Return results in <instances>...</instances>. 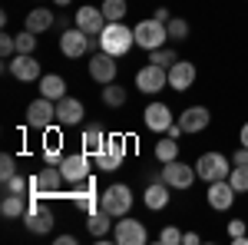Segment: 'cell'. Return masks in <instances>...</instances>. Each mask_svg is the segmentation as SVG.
Listing matches in <instances>:
<instances>
[{
    "instance_id": "obj_18",
    "label": "cell",
    "mask_w": 248,
    "mask_h": 245,
    "mask_svg": "<svg viewBox=\"0 0 248 245\" xmlns=\"http://www.w3.org/2000/svg\"><path fill=\"white\" fill-rule=\"evenodd\" d=\"M86 119V106H83V99L77 96H63L57 103V123L60 126H79Z\"/></svg>"
},
{
    "instance_id": "obj_17",
    "label": "cell",
    "mask_w": 248,
    "mask_h": 245,
    "mask_svg": "<svg viewBox=\"0 0 248 245\" xmlns=\"http://www.w3.org/2000/svg\"><path fill=\"white\" fill-rule=\"evenodd\" d=\"M142 123H146V130H153V132H166L175 119H172V110L166 106V103L153 99V103L142 110Z\"/></svg>"
},
{
    "instance_id": "obj_23",
    "label": "cell",
    "mask_w": 248,
    "mask_h": 245,
    "mask_svg": "<svg viewBox=\"0 0 248 245\" xmlns=\"http://www.w3.org/2000/svg\"><path fill=\"white\" fill-rule=\"evenodd\" d=\"M37 86H40V96H46V99H53V103H60V99L66 96V80L60 73H43L37 80Z\"/></svg>"
},
{
    "instance_id": "obj_45",
    "label": "cell",
    "mask_w": 248,
    "mask_h": 245,
    "mask_svg": "<svg viewBox=\"0 0 248 245\" xmlns=\"http://www.w3.org/2000/svg\"><path fill=\"white\" fill-rule=\"evenodd\" d=\"M202 242V235L199 232H186V245H199Z\"/></svg>"
},
{
    "instance_id": "obj_46",
    "label": "cell",
    "mask_w": 248,
    "mask_h": 245,
    "mask_svg": "<svg viewBox=\"0 0 248 245\" xmlns=\"http://www.w3.org/2000/svg\"><path fill=\"white\" fill-rule=\"evenodd\" d=\"M57 245H77V235H57Z\"/></svg>"
},
{
    "instance_id": "obj_44",
    "label": "cell",
    "mask_w": 248,
    "mask_h": 245,
    "mask_svg": "<svg viewBox=\"0 0 248 245\" xmlns=\"http://www.w3.org/2000/svg\"><path fill=\"white\" fill-rule=\"evenodd\" d=\"M166 136H172V139H179V136H186V130H182L179 123H172L169 130H166Z\"/></svg>"
},
{
    "instance_id": "obj_34",
    "label": "cell",
    "mask_w": 248,
    "mask_h": 245,
    "mask_svg": "<svg viewBox=\"0 0 248 245\" xmlns=\"http://www.w3.org/2000/svg\"><path fill=\"white\" fill-rule=\"evenodd\" d=\"M93 159H96V169L99 172H116L119 166H123V159L113 156V152H99V156H93Z\"/></svg>"
},
{
    "instance_id": "obj_10",
    "label": "cell",
    "mask_w": 248,
    "mask_h": 245,
    "mask_svg": "<svg viewBox=\"0 0 248 245\" xmlns=\"http://www.w3.org/2000/svg\"><path fill=\"white\" fill-rule=\"evenodd\" d=\"M113 242L116 245H146L149 242V229L142 226L139 219L123 215V219L113 226Z\"/></svg>"
},
{
    "instance_id": "obj_13",
    "label": "cell",
    "mask_w": 248,
    "mask_h": 245,
    "mask_svg": "<svg viewBox=\"0 0 248 245\" xmlns=\"http://www.w3.org/2000/svg\"><path fill=\"white\" fill-rule=\"evenodd\" d=\"M159 176L169 182L172 189H189L195 179H199V172H195V166H189V163H182V159H172V163H162V169H159Z\"/></svg>"
},
{
    "instance_id": "obj_25",
    "label": "cell",
    "mask_w": 248,
    "mask_h": 245,
    "mask_svg": "<svg viewBox=\"0 0 248 245\" xmlns=\"http://www.w3.org/2000/svg\"><path fill=\"white\" fill-rule=\"evenodd\" d=\"M0 215H3V219H23V215H27V196L3 192V199H0Z\"/></svg>"
},
{
    "instance_id": "obj_3",
    "label": "cell",
    "mask_w": 248,
    "mask_h": 245,
    "mask_svg": "<svg viewBox=\"0 0 248 245\" xmlns=\"http://www.w3.org/2000/svg\"><path fill=\"white\" fill-rule=\"evenodd\" d=\"M99 206L106 209L113 219L129 215V209H133V189L126 186V182H113V186H106L103 192H99Z\"/></svg>"
},
{
    "instance_id": "obj_43",
    "label": "cell",
    "mask_w": 248,
    "mask_h": 245,
    "mask_svg": "<svg viewBox=\"0 0 248 245\" xmlns=\"http://www.w3.org/2000/svg\"><path fill=\"white\" fill-rule=\"evenodd\" d=\"M153 17H155V20H162V23H169V20H172V14H169V7H159V10H155Z\"/></svg>"
},
{
    "instance_id": "obj_39",
    "label": "cell",
    "mask_w": 248,
    "mask_h": 245,
    "mask_svg": "<svg viewBox=\"0 0 248 245\" xmlns=\"http://www.w3.org/2000/svg\"><path fill=\"white\" fill-rule=\"evenodd\" d=\"M0 57L3 60L17 57V37H14V33H3V37H0Z\"/></svg>"
},
{
    "instance_id": "obj_32",
    "label": "cell",
    "mask_w": 248,
    "mask_h": 245,
    "mask_svg": "<svg viewBox=\"0 0 248 245\" xmlns=\"http://www.w3.org/2000/svg\"><path fill=\"white\" fill-rule=\"evenodd\" d=\"M175 60H179V53H175L172 47H159V50H153V53H149V63H155V66H166V70H169Z\"/></svg>"
},
{
    "instance_id": "obj_37",
    "label": "cell",
    "mask_w": 248,
    "mask_h": 245,
    "mask_svg": "<svg viewBox=\"0 0 248 245\" xmlns=\"http://www.w3.org/2000/svg\"><path fill=\"white\" fill-rule=\"evenodd\" d=\"M3 192H17V196H30V179L27 176H14L10 182H3Z\"/></svg>"
},
{
    "instance_id": "obj_12",
    "label": "cell",
    "mask_w": 248,
    "mask_h": 245,
    "mask_svg": "<svg viewBox=\"0 0 248 245\" xmlns=\"http://www.w3.org/2000/svg\"><path fill=\"white\" fill-rule=\"evenodd\" d=\"M66 179H63V172L60 166H46V169H40L37 176H30V196H60V186H63Z\"/></svg>"
},
{
    "instance_id": "obj_21",
    "label": "cell",
    "mask_w": 248,
    "mask_h": 245,
    "mask_svg": "<svg viewBox=\"0 0 248 245\" xmlns=\"http://www.w3.org/2000/svg\"><path fill=\"white\" fill-rule=\"evenodd\" d=\"M23 226H27V232H33V235H46L50 229L57 226V219H53V212L50 209H27V215H23Z\"/></svg>"
},
{
    "instance_id": "obj_22",
    "label": "cell",
    "mask_w": 248,
    "mask_h": 245,
    "mask_svg": "<svg viewBox=\"0 0 248 245\" xmlns=\"http://www.w3.org/2000/svg\"><path fill=\"white\" fill-rule=\"evenodd\" d=\"M57 27V17H53V10H46V7H33L27 20H23V30H33V33H46V30H53Z\"/></svg>"
},
{
    "instance_id": "obj_28",
    "label": "cell",
    "mask_w": 248,
    "mask_h": 245,
    "mask_svg": "<svg viewBox=\"0 0 248 245\" xmlns=\"http://www.w3.org/2000/svg\"><path fill=\"white\" fill-rule=\"evenodd\" d=\"M103 103H106L109 110L126 106V86H119V83H106V86H103Z\"/></svg>"
},
{
    "instance_id": "obj_30",
    "label": "cell",
    "mask_w": 248,
    "mask_h": 245,
    "mask_svg": "<svg viewBox=\"0 0 248 245\" xmlns=\"http://www.w3.org/2000/svg\"><path fill=\"white\" fill-rule=\"evenodd\" d=\"M70 196H73V202H79V199H90V196H99V192H96V179H93V176H86L83 182L70 186Z\"/></svg>"
},
{
    "instance_id": "obj_14",
    "label": "cell",
    "mask_w": 248,
    "mask_h": 245,
    "mask_svg": "<svg viewBox=\"0 0 248 245\" xmlns=\"http://www.w3.org/2000/svg\"><path fill=\"white\" fill-rule=\"evenodd\" d=\"M109 20H106V14H103V7H79L77 14H73V27H79L83 33H90V37H99L103 33V27H106Z\"/></svg>"
},
{
    "instance_id": "obj_42",
    "label": "cell",
    "mask_w": 248,
    "mask_h": 245,
    "mask_svg": "<svg viewBox=\"0 0 248 245\" xmlns=\"http://www.w3.org/2000/svg\"><path fill=\"white\" fill-rule=\"evenodd\" d=\"M232 166H248V146L238 143V149L232 152Z\"/></svg>"
},
{
    "instance_id": "obj_15",
    "label": "cell",
    "mask_w": 248,
    "mask_h": 245,
    "mask_svg": "<svg viewBox=\"0 0 248 245\" xmlns=\"http://www.w3.org/2000/svg\"><path fill=\"white\" fill-rule=\"evenodd\" d=\"M235 186H232L229 179H218V182H209V189H205V202H209V209H215V212H229L232 202H235Z\"/></svg>"
},
{
    "instance_id": "obj_16",
    "label": "cell",
    "mask_w": 248,
    "mask_h": 245,
    "mask_svg": "<svg viewBox=\"0 0 248 245\" xmlns=\"http://www.w3.org/2000/svg\"><path fill=\"white\" fill-rule=\"evenodd\" d=\"M195 76H199L195 63H189V60H175V63L169 66V90H175V93H186V90H192Z\"/></svg>"
},
{
    "instance_id": "obj_9",
    "label": "cell",
    "mask_w": 248,
    "mask_h": 245,
    "mask_svg": "<svg viewBox=\"0 0 248 245\" xmlns=\"http://www.w3.org/2000/svg\"><path fill=\"white\" fill-rule=\"evenodd\" d=\"M169 86V70L166 66H155V63H146L139 73H136V90L146 96H155Z\"/></svg>"
},
{
    "instance_id": "obj_19",
    "label": "cell",
    "mask_w": 248,
    "mask_h": 245,
    "mask_svg": "<svg viewBox=\"0 0 248 245\" xmlns=\"http://www.w3.org/2000/svg\"><path fill=\"white\" fill-rule=\"evenodd\" d=\"M169 192L172 186L159 176V179H149L146 182V192H142V202H146V209H153V212H162V209L169 206Z\"/></svg>"
},
{
    "instance_id": "obj_1",
    "label": "cell",
    "mask_w": 248,
    "mask_h": 245,
    "mask_svg": "<svg viewBox=\"0 0 248 245\" xmlns=\"http://www.w3.org/2000/svg\"><path fill=\"white\" fill-rule=\"evenodd\" d=\"M133 47H136V33H133V27H126V20L103 27V33H99V50H106V53H113V57L119 60V57H126Z\"/></svg>"
},
{
    "instance_id": "obj_31",
    "label": "cell",
    "mask_w": 248,
    "mask_h": 245,
    "mask_svg": "<svg viewBox=\"0 0 248 245\" xmlns=\"http://www.w3.org/2000/svg\"><path fill=\"white\" fill-rule=\"evenodd\" d=\"M166 27H169V40H179V43H182V40H189V33H192L189 20H182V17H172Z\"/></svg>"
},
{
    "instance_id": "obj_20",
    "label": "cell",
    "mask_w": 248,
    "mask_h": 245,
    "mask_svg": "<svg viewBox=\"0 0 248 245\" xmlns=\"http://www.w3.org/2000/svg\"><path fill=\"white\" fill-rule=\"evenodd\" d=\"M209 123H212L209 106H189V110L179 113V126L186 132H202V130H209Z\"/></svg>"
},
{
    "instance_id": "obj_27",
    "label": "cell",
    "mask_w": 248,
    "mask_h": 245,
    "mask_svg": "<svg viewBox=\"0 0 248 245\" xmlns=\"http://www.w3.org/2000/svg\"><path fill=\"white\" fill-rule=\"evenodd\" d=\"M153 156L159 159V163H172V159H179V139H172V136L159 139L155 149H153Z\"/></svg>"
},
{
    "instance_id": "obj_29",
    "label": "cell",
    "mask_w": 248,
    "mask_h": 245,
    "mask_svg": "<svg viewBox=\"0 0 248 245\" xmlns=\"http://www.w3.org/2000/svg\"><path fill=\"white\" fill-rule=\"evenodd\" d=\"M99 7H103V14H106L109 23H119V20H126V14H129V3L126 0H103Z\"/></svg>"
},
{
    "instance_id": "obj_11",
    "label": "cell",
    "mask_w": 248,
    "mask_h": 245,
    "mask_svg": "<svg viewBox=\"0 0 248 245\" xmlns=\"http://www.w3.org/2000/svg\"><path fill=\"white\" fill-rule=\"evenodd\" d=\"M90 80L93 83H116V73H119V63H116L113 53H106V50H96V53H90Z\"/></svg>"
},
{
    "instance_id": "obj_8",
    "label": "cell",
    "mask_w": 248,
    "mask_h": 245,
    "mask_svg": "<svg viewBox=\"0 0 248 245\" xmlns=\"http://www.w3.org/2000/svg\"><path fill=\"white\" fill-rule=\"evenodd\" d=\"M27 126H30V130H40V132L57 126V103L46 99V96H37V99L27 106Z\"/></svg>"
},
{
    "instance_id": "obj_47",
    "label": "cell",
    "mask_w": 248,
    "mask_h": 245,
    "mask_svg": "<svg viewBox=\"0 0 248 245\" xmlns=\"http://www.w3.org/2000/svg\"><path fill=\"white\" fill-rule=\"evenodd\" d=\"M238 143H242V146H248V123L238 130Z\"/></svg>"
},
{
    "instance_id": "obj_24",
    "label": "cell",
    "mask_w": 248,
    "mask_h": 245,
    "mask_svg": "<svg viewBox=\"0 0 248 245\" xmlns=\"http://www.w3.org/2000/svg\"><path fill=\"white\" fill-rule=\"evenodd\" d=\"M113 226H116V219L106 212V209H96L93 215H86V232H90L93 239H99V242L109 235V229H113Z\"/></svg>"
},
{
    "instance_id": "obj_6",
    "label": "cell",
    "mask_w": 248,
    "mask_h": 245,
    "mask_svg": "<svg viewBox=\"0 0 248 245\" xmlns=\"http://www.w3.org/2000/svg\"><path fill=\"white\" fill-rule=\"evenodd\" d=\"M60 53H63L66 60L86 57V53H93V37H90V33H83L79 27H70V30H63V33H60Z\"/></svg>"
},
{
    "instance_id": "obj_38",
    "label": "cell",
    "mask_w": 248,
    "mask_h": 245,
    "mask_svg": "<svg viewBox=\"0 0 248 245\" xmlns=\"http://www.w3.org/2000/svg\"><path fill=\"white\" fill-rule=\"evenodd\" d=\"M159 242L162 245H179V242H186V232L175 229V226H166L162 232H159Z\"/></svg>"
},
{
    "instance_id": "obj_33",
    "label": "cell",
    "mask_w": 248,
    "mask_h": 245,
    "mask_svg": "<svg viewBox=\"0 0 248 245\" xmlns=\"http://www.w3.org/2000/svg\"><path fill=\"white\" fill-rule=\"evenodd\" d=\"M37 37L33 30H20L17 33V53H37Z\"/></svg>"
},
{
    "instance_id": "obj_5",
    "label": "cell",
    "mask_w": 248,
    "mask_h": 245,
    "mask_svg": "<svg viewBox=\"0 0 248 245\" xmlns=\"http://www.w3.org/2000/svg\"><path fill=\"white\" fill-rule=\"evenodd\" d=\"M3 73H10L20 83H37L43 70H40V60L33 53H17L14 60H3Z\"/></svg>"
},
{
    "instance_id": "obj_36",
    "label": "cell",
    "mask_w": 248,
    "mask_h": 245,
    "mask_svg": "<svg viewBox=\"0 0 248 245\" xmlns=\"http://www.w3.org/2000/svg\"><path fill=\"white\" fill-rule=\"evenodd\" d=\"M14 176H17V159L10 152H3L0 156V182H10Z\"/></svg>"
},
{
    "instance_id": "obj_48",
    "label": "cell",
    "mask_w": 248,
    "mask_h": 245,
    "mask_svg": "<svg viewBox=\"0 0 248 245\" xmlns=\"http://www.w3.org/2000/svg\"><path fill=\"white\" fill-rule=\"evenodd\" d=\"M53 3H57V7H70L73 0H53Z\"/></svg>"
},
{
    "instance_id": "obj_4",
    "label": "cell",
    "mask_w": 248,
    "mask_h": 245,
    "mask_svg": "<svg viewBox=\"0 0 248 245\" xmlns=\"http://www.w3.org/2000/svg\"><path fill=\"white\" fill-rule=\"evenodd\" d=\"M195 172H199V179L202 182H218V179H229L232 172V159L225 152H202L199 159H195Z\"/></svg>"
},
{
    "instance_id": "obj_35",
    "label": "cell",
    "mask_w": 248,
    "mask_h": 245,
    "mask_svg": "<svg viewBox=\"0 0 248 245\" xmlns=\"http://www.w3.org/2000/svg\"><path fill=\"white\" fill-rule=\"evenodd\" d=\"M229 182L235 186V192H248V166H232Z\"/></svg>"
},
{
    "instance_id": "obj_7",
    "label": "cell",
    "mask_w": 248,
    "mask_h": 245,
    "mask_svg": "<svg viewBox=\"0 0 248 245\" xmlns=\"http://www.w3.org/2000/svg\"><path fill=\"white\" fill-rule=\"evenodd\" d=\"M60 172L66 179V186H77L86 176H93V163H90V152H66L60 159Z\"/></svg>"
},
{
    "instance_id": "obj_26",
    "label": "cell",
    "mask_w": 248,
    "mask_h": 245,
    "mask_svg": "<svg viewBox=\"0 0 248 245\" xmlns=\"http://www.w3.org/2000/svg\"><path fill=\"white\" fill-rule=\"evenodd\" d=\"M79 143H83V152H90V156H99V152H106V132L99 130V126H86Z\"/></svg>"
},
{
    "instance_id": "obj_40",
    "label": "cell",
    "mask_w": 248,
    "mask_h": 245,
    "mask_svg": "<svg viewBox=\"0 0 248 245\" xmlns=\"http://www.w3.org/2000/svg\"><path fill=\"white\" fill-rule=\"evenodd\" d=\"M106 152H113L119 159H126V139L116 132V136H106Z\"/></svg>"
},
{
    "instance_id": "obj_41",
    "label": "cell",
    "mask_w": 248,
    "mask_h": 245,
    "mask_svg": "<svg viewBox=\"0 0 248 245\" xmlns=\"http://www.w3.org/2000/svg\"><path fill=\"white\" fill-rule=\"evenodd\" d=\"M77 209L83 212V215H93L96 209H103V206H99V196H90V199H79Z\"/></svg>"
},
{
    "instance_id": "obj_2",
    "label": "cell",
    "mask_w": 248,
    "mask_h": 245,
    "mask_svg": "<svg viewBox=\"0 0 248 245\" xmlns=\"http://www.w3.org/2000/svg\"><path fill=\"white\" fill-rule=\"evenodd\" d=\"M136 33V47H142L146 53H153V50H159V47H166L169 43V27L162 23V20H139L133 27Z\"/></svg>"
}]
</instances>
